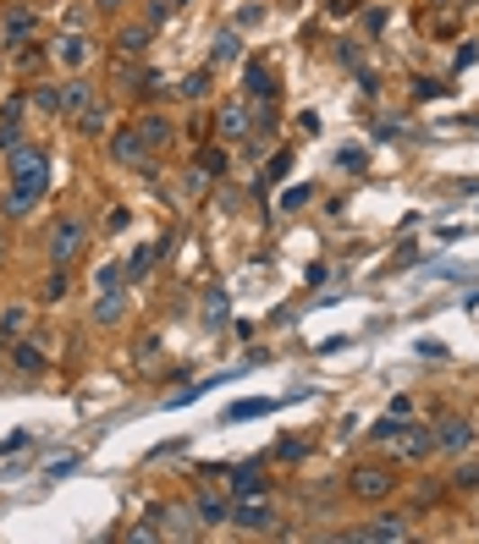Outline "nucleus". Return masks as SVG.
Instances as JSON below:
<instances>
[{"label":"nucleus","instance_id":"1","mask_svg":"<svg viewBox=\"0 0 479 544\" xmlns=\"http://www.w3.org/2000/svg\"><path fill=\"white\" fill-rule=\"evenodd\" d=\"M45 188H50V154L28 138V144H17V149L6 154V209H12V215L39 209Z\"/></svg>","mask_w":479,"mask_h":544},{"label":"nucleus","instance_id":"2","mask_svg":"<svg viewBox=\"0 0 479 544\" xmlns=\"http://www.w3.org/2000/svg\"><path fill=\"white\" fill-rule=\"evenodd\" d=\"M83 248H89V225H83L77 215H56V225H50V242H45L50 269H72V264L83 259Z\"/></svg>","mask_w":479,"mask_h":544},{"label":"nucleus","instance_id":"3","mask_svg":"<svg viewBox=\"0 0 479 544\" xmlns=\"http://www.w3.org/2000/svg\"><path fill=\"white\" fill-rule=\"evenodd\" d=\"M347 495L353 501H386V495H397V468H380V462H369V468H353L347 473Z\"/></svg>","mask_w":479,"mask_h":544},{"label":"nucleus","instance_id":"4","mask_svg":"<svg viewBox=\"0 0 479 544\" xmlns=\"http://www.w3.org/2000/svg\"><path fill=\"white\" fill-rule=\"evenodd\" d=\"M111 160H116V165H133V171H144V176H155V149L138 138L133 121H127L116 138H111Z\"/></svg>","mask_w":479,"mask_h":544},{"label":"nucleus","instance_id":"5","mask_svg":"<svg viewBox=\"0 0 479 544\" xmlns=\"http://www.w3.org/2000/svg\"><path fill=\"white\" fill-rule=\"evenodd\" d=\"M276 94H281L276 72L265 61H243V100L248 105H276Z\"/></svg>","mask_w":479,"mask_h":544},{"label":"nucleus","instance_id":"6","mask_svg":"<svg viewBox=\"0 0 479 544\" xmlns=\"http://www.w3.org/2000/svg\"><path fill=\"white\" fill-rule=\"evenodd\" d=\"M430 445L441 451V457H463V451H474V424L468 418H441L430 429Z\"/></svg>","mask_w":479,"mask_h":544},{"label":"nucleus","instance_id":"7","mask_svg":"<svg viewBox=\"0 0 479 544\" xmlns=\"http://www.w3.org/2000/svg\"><path fill=\"white\" fill-rule=\"evenodd\" d=\"M353 539H364V544H391V539H413V528H408V517L403 512H380V517H369L364 528H353Z\"/></svg>","mask_w":479,"mask_h":544},{"label":"nucleus","instance_id":"8","mask_svg":"<svg viewBox=\"0 0 479 544\" xmlns=\"http://www.w3.org/2000/svg\"><path fill=\"white\" fill-rule=\"evenodd\" d=\"M215 132H221L226 144H243L248 132H253V105L248 100H226L221 110H215Z\"/></svg>","mask_w":479,"mask_h":544},{"label":"nucleus","instance_id":"9","mask_svg":"<svg viewBox=\"0 0 479 544\" xmlns=\"http://www.w3.org/2000/svg\"><path fill=\"white\" fill-rule=\"evenodd\" d=\"M232 522H237L243 533H271V528H276V506H271V501H253V495H248L243 506H232Z\"/></svg>","mask_w":479,"mask_h":544},{"label":"nucleus","instance_id":"10","mask_svg":"<svg viewBox=\"0 0 479 544\" xmlns=\"http://www.w3.org/2000/svg\"><path fill=\"white\" fill-rule=\"evenodd\" d=\"M89 105H94V88H89V77H67V83H61V116H67V121H77Z\"/></svg>","mask_w":479,"mask_h":544},{"label":"nucleus","instance_id":"11","mask_svg":"<svg viewBox=\"0 0 479 544\" xmlns=\"http://www.w3.org/2000/svg\"><path fill=\"white\" fill-rule=\"evenodd\" d=\"M193 517H199L204 528H221V522H232V501H226V495H215V489H199Z\"/></svg>","mask_w":479,"mask_h":544},{"label":"nucleus","instance_id":"12","mask_svg":"<svg viewBox=\"0 0 479 544\" xmlns=\"http://www.w3.org/2000/svg\"><path fill=\"white\" fill-rule=\"evenodd\" d=\"M133 127H138V138H144L149 149H165V144H171V116H160V110H144Z\"/></svg>","mask_w":479,"mask_h":544},{"label":"nucleus","instance_id":"13","mask_svg":"<svg viewBox=\"0 0 479 544\" xmlns=\"http://www.w3.org/2000/svg\"><path fill=\"white\" fill-rule=\"evenodd\" d=\"M149 50V22H121L116 28V56H144Z\"/></svg>","mask_w":479,"mask_h":544},{"label":"nucleus","instance_id":"14","mask_svg":"<svg viewBox=\"0 0 479 544\" xmlns=\"http://www.w3.org/2000/svg\"><path fill=\"white\" fill-rule=\"evenodd\" d=\"M243 61V39L226 28V33H215L209 39V66H237Z\"/></svg>","mask_w":479,"mask_h":544},{"label":"nucleus","instance_id":"15","mask_svg":"<svg viewBox=\"0 0 479 544\" xmlns=\"http://www.w3.org/2000/svg\"><path fill=\"white\" fill-rule=\"evenodd\" d=\"M259 489H265V468H259V462L232 468V495H237V501H248V495H259Z\"/></svg>","mask_w":479,"mask_h":544},{"label":"nucleus","instance_id":"16","mask_svg":"<svg viewBox=\"0 0 479 544\" xmlns=\"http://www.w3.org/2000/svg\"><path fill=\"white\" fill-rule=\"evenodd\" d=\"M12 363H17L22 374H45L50 369V357L39 352V341H12Z\"/></svg>","mask_w":479,"mask_h":544},{"label":"nucleus","instance_id":"17","mask_svg":"<svg viewBox=\"0 0 479 544\" xmlns=\"http://www.w3.org/2000/svg\"><path fill=\"white\" fill-rule=\"evenodd\" d=\"M121 313H127V292H121V286L100 292V303H94V325H116Z\"/></svg>","mask_w":479,"mask_h":544},{"label":"nucleus","instance_id":"18","mask_svg":"<svg viewBox=\"0 0 479 544\" xmlns=\"http://www.w3.org/2000/svg\"><path fill=\"white\" fill-rule=\"evenodd\" d=\"M28 33H39V17L33 12H12L6 22H0V44H22Z\"/></svg>","mask_w":479,"mask_h":544},{"label":"nucleus","instance_id":"19","mask_svg":"<svg viewBox=\"0 0 479 544\" xmlns=\"http://www.w3.org/2000/svg\"><path fill=\"white\" fill-rule=\"evenodd\" d=\"M28 105L45 110V116H61V88L56 83H28Z\"/></svg>","mask_w":479,"mask_h":544},{"label":"nucleus","instance_id":"20","mask_svg":"<svg viewBox=\"0 0 479 544\" xmlns=\"http://www.w3.org/2000/svg\"><path fill=\"white\" fill-rule=\"evenodd\" d=\"M56 56H61L67 66H83V61H89V44H83V33H61V39H56Z\"/></svg>","mask_w":479,"mask_h":544},{"label":"nucleus","instance_id":"21","mask_svg":"<svg viewBox=\"0 0 479 544\" xmlns=\"http://www.w3.org/2000/svg\"><path fill=\"white\" fill-rule=\"evenodd\" d=\"M155 269V248H133V259H121V281H144Z\"/></svg>","mask_w":479,"mask_h":544},{"label":"nucleus","instance_id":"22","mask_svg":"<svg viewBox=\"0 0 479 544\" xmlns=\"http://www.w3.org/2000/svg\"><path fill=\"white\" fill-rule=\"evenodd\" d=\"M105 121H111V116H105V105H89V110L77 116V132H83V138H105V132H111Z\"/></svg>","mask_w":479,"mask_h":544},{"label":"nucleus","instance_id":"23","mask_svg":"<svg viewBox=\"0 0 479 544\" xmlns=\"http://www.w3.org/2000/svg\"><path fill=\"white\" fill-rule=\"evenodd\" d=\"M199 171H204V176H226V171H232V154H226V149H204V154H199Z\"/></svg>","mask_w":479,"mask_h":544},{"label":"nucleus","instance_id":"24","mask_svg":"<svg viewBox=\"0 0 479 544\" xmlns=\"http://www.w3.org/2000/svg\"><path fill=\"white\" fill-rule=\"evenodd\" d=\"M204 94H209V66H199V72L182 77V100H204Z\"/></svg>","mask_w":479,"mask_h":544},{"label":"nucleus","instance_id":"25","mask_svg":"<svg viewBox=\"0 0 479 544\" xmlns=\"http://www.w3.org/2000/svg\"><path fill=\"white\" fill-rule=\"evenodd\" d=\"M271 407H276L271 396H248V401H237V407H232L226 418H259V413H271Z\"/></svg>","mask_w":479,"mask_h":544},{"label":"nucleus","instance_id":"26","mask_svg":"<svg viewBox=\"0 0 479 544\" xmlns=\"http://www.w3.org/2000/svg\"><path fill=\"white\" fill-rule=\"evenodd\" d=\"M309 457V434H297V440H281L276 445V462H303Z\"/></svg>","mask_w":479,"mask_h":544},{"label":"nucleus","instance_id":"27","mask_svg":"<svg viewBox=\"0 0 479 544\" xmlns=\"http://www.w3.org/2000/svg\"><path fill=\"white\" fill-rule=\"evenodd\" d=\"M287 165H292V154H287V149H281V154H276V160H271V165H265V176H259V193H265V188H276V181H281V176H287Z\"/></svg>","mask_w":479,"mask_h":544},{"label":"nucleus","instance_id":"28","mask_svg":"<svg viewBox=\"0 0 479 544\" xmlns=\"http://www.w3.org/2000/svg\"><path fill=\"white\" fill-rule=\"evenodd\" d=\"M22 320H28L22 308H6V320H0V341H12V336L22 330Z\"/></svg>","mask_w":479,"mask_h":544},{"label":"nucleus","instance_id":"29","mask_svg":"<svg viewBox=\"0 0 479 544\" xmlns=\"http://www.w3.org/2000/svg\"><path fill=\"white\" fill-rule=\"evenodd\" d=\"M457 489H479V462H468V468H457V478H452Z\"/></svg>","mask_w":479,"mask_h":544},{"label":"nucleus","instance_id":"30","mask_svg":"<svg viewBox=\"0 0 479 544\" xmlns=\"http://www.w3.org/2000/svg\"><path fill=\"white\" fill-rule=\"evenodd\" d=\"M28 440H33V434H28V429H17V434H6V440H0V457H12V451H22V445H28Z\"/></svg>","mask_w":479,"mask_h":544},{"label":"nucleus","instance_id":"31","mask_svg":"<svg viewBox=\"0 0 479 544\" xmlns=\"http://www.w3.org/2000/svg\"><path fill=\"white\" fill-rule=\"evenodd\" d=\"M94 281H100L105 292H111V286H121V264H100V276H94Z\"/></svg>","mask_w":479,"mask_h":544},{"label":"nucleus","instance_id":"32","mask_svg":"<svg viewBox=\"0 0 479 544\" xmlns=\"http://www.w3.org/2000/svg\"><path fill=\"white\" fill-rule=\"evenodd\" d=\"M315 198V188H292L287 198H281V209H303V204H309Z\"/></svg>","mask_w":479,"mask_h":544},{"label":"nucleus","instance_id":"33","mask_svg":"<svg viewBox=\"0 0 479 544\" xmlns=\"http://www.w3.org/2000/svg\"><path fill=\"white\" fill-rule=\"evenodd\" d=\"M336 165H342V171H359V165H364V149H342Z\"/></svg>","mask_w":479,"mask_h":544},{"label":"nucleus","instance_id":"34","mask_svg":"<svg viewBox=\"0 0 479 544\" xmlns=\"http://www.w3.org/2000/svg\"><path fill=\"white\" fill-rule=\"evenodd\" d=\"M419 100H430V94H447V83H435V77H419V88H413Z\"/></svg>","mask_w":479,"mask_h":544},{"label":"nucleus","instance_id":"35","mask_svg":"<svg viewBox=\"0 0 479 544\" xmlns=\"http://www.w3.org/2000/svg\"><path fill=\"white\" fill-rule=\"evenodd\" d=\"M61 292H67V269H56V276H50V281H45V297H50V303H56V297H61Z\"/></svg>","mask_w":479,"mask_h":544},{"label":"nucleus","instance_id":"36","mask_svg":"<svg viewBox=\"0 0 479 544\" xmlns=\"http://www.w3.org/2000/svg\"><path fill=\"white\" fill-rule=\"evenodd\" d=\"M72 468H77V457H61V462H50V468H45V478H67Z\"/></svg>","mask_w":479,"mask_h":544},{"label":"nucleus","instance_id":"37","mask_svg":"<svg viewBox=\"0 0 479 544\" xmlns=\"http://www.w3.org/2000/svg\"><path fill=\"white\" fill-rule=\"evenodd\" d=\"M155 352H160V341H155V336H144V341H138V363H155Z\"/></svg>","mask_w":479,"mask_h":544},{"label":"nucleus","instance_id":"38","mask_svg":"<svg viewBox=\"0 0 479 544\" xmlns=\"http://www.w3.org/2000/svg\"><path fill=\"white\" fill-rule=\"evenodd\" d=\"M237 22H243V28H248V22H265V6H243V12H237Z\"/></svg>","mask_w":479,"mask_h":544}]
</instances>
